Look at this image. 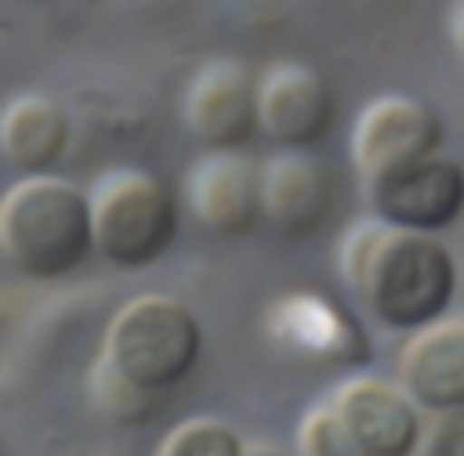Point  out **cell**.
I'll return each mask as SVG.
<instances>
[{"mask_svg":"<svg viewBox=\"0 0 464 456\" xmlns=\"http://www.w3.org/2000/svg\"><path fill=\"white\" fill-rule=\"evenodd\" d=\"M341 275L384 329L417 333L446 318L457 297V261L435 232L381 217L359 221L341 242Z\"/></svg>","mask_w":464,"mask_h":456,"instance_id":"6da1fadb","label":"cell"},{"mask_svg":"<svg viewBox=\"0 0 464 456\" xmlns=\"http://www.w3.org/2000/svg\"><path fill=\"white\" fill-rule=\"evenodd\" d=\"M0 253L33 282L80 271L98 253L91 195L54 174H22L0 199Z\"/></svg>","mask_w":464,"mask_h":456,"instance_id":"7a4b0ae2","label":"cell"},{"mask_svg":"<svg viewBox=\"0 0 464 456\" xmlns=\"http://www.w3.org/2000/svg\"><path fill=\"white\" fill-rule=\"evenodd\" d=\"M203 355V326L188 304L167 293L130 297L105 329V366L149 391H170L185 384Z\"/></svg>","mask_w":464,"mask_h":456,"instance_id":"3957f363","label":"cell"},{"mask_svg":"<svg viewBox=\"0 0 464 456\" xmlns=\"http://www.w3.org/2000/svg\"><path fill=\"white\" fill-rule=\"evenodd\" d=\"M98 257L120 271L156 264L178 239L181 206L167 181L145 170H112L91 192Z\"/></svg>","mask_w":464,"mask_h":456,"instance_id":"277c9868","label":"cell"},{"mask_svg":"<svg viewBox=\"0 0 464 456\" xmlns=\"http://www.w3.org/2000/svg\"><path fill=\"white\" fill-rule=\"evenodd\" d=\"M435 152H442V119L428 101L410 94L370 101L352 127V166L359 185L381 181Z\"/></svg>","mask_w":464,"mask_h":456,"instance_id":"5b68a950","label":"cell"},{"mask_svg":"<svg viewBox=\"0 0 464 456\" xmlns=\"http://www.w3.org/2000/svg\"><path fill=\"white\" fill-rule=\"evenodd\" d=\"M362 199L381 221L442 232L464 214V166L453 156L435 152L381 181H366Z\"/></svg>","mask_w":464,"mask_h":456,"instance_id":"8992f818","label":"cell"},{"mask_svg":"<svg viewBox=\"0 0 464 456\" xmlns=\"http://www.w3.org/2000/svg\"><path fill=\"white\" fill-rule=\"evenodd\" d=\"M185 127L210 152H243L261 134L257 76L228 58L196 69L185 90Z\"/></svg>","mask_w":464,"mask_h":456,"instance_id":"52a82bcc","label":"cell"},{"mask_svg":"<svg viewBox=\"0 0 464 456\" xmlns=\"http://www.w3.org/2000/svg\"><path fill=\"white\" fill-rule=\"evenodd\" d=\"M192 217L218 239H246L265 221L261 163L243 152H203L185 177Z\"/></svg>","mask_w":464,"mask_h":456,"instance_id":"ba28073f","label":"cell"},{"mask_svg":"<svg viewBox=\"0 0 464 456\" xmlns=\"http://www.w3.org/2000/svg\"><path fill=\"white\" fill-rule=\"evenodd\" d=\"M261 134L276 148H315L326 141L337 101L323 72L304 62H272L257 76Z\"/></svg>","mask_w":464,"mask_h":456,"instance_id":"9c48e42d","label":"cell"},{"mask_svg":"<svg viewBox=\"0 0 464 456\" xmlns=\"http://www.w3.org/2000/svg\"><path fill=\"white\" fill-rule=\"evenodd\" d=\"M265 221L286 239L315 235L334 210V174L312 148H279L261 163Z\"/></svg>","mask_w":464,"mask_h":456,"instance_id":"30bf717a","label":"cell"},{"mask_svg":"<svg viewBox=\"0 0 464 456\" xmlns=\"http://www.w3.org/2000/svg\"><path fill=\"white\" fill-rule=\"evenodd\" d=\"M334 409L370 456L420 452V405L402 384L381 376H352L337 387Z\"/></svg>","mask_w":464,"mask_h":456,"instance_id":"8fae6325","label":"cell"},{"mask_svg":"<svg viewBox=\"0 0 464 456\" xmlns=\"http://www.w3.org/2000/svg\"><path fill=\"white\" fill-rule=\"evenodd\" d=\"M399 384L428 413L464 409V318L417 329L399 351Z\"/></svg>","mask_w":464,"mask_h":456,"instance_id":"7c38bea8","label":"cell"},{"mask_svg":"<svg viewBox=\"0 0 464 456\" xmlns=\"http://www.w3.org/2000/svg\"><path fill=\"white\" fill-rule=\"evenodd\" d=\"M69 112L47 94H18L0 119L4 159L18 174H51L69 148Z\"/></svg>","mask_w":464,"mask_h":456,"instance_id":"4fadbf2b","label":"cell"},{"mask_svg":"<svg viewBox=\"0 0 464 456\" xmlns=\"http://www.w3.org/2000/svg\"><path fill=\"white\" fill-rule=\"evenodd\" d=\"M297 456H370L359 438L348 431V423L341 420V413L330 405L312 409L301 420L297 431Z\"/></svg>","mask_w":464,"mask_h":456,"instance_id":"5bb4252c","label":"cell"},{"mask_svg":"<svg viewBox=\"0 0 464 456\" xmlns=\"http://www.w3.org/2000/svg\"><path fill=\"white\" fill-rule=\"evenodd\" d=\"M160 456H246V449L239 434L218 420H185L163 438Z\"/></svg>","mask_w":464,"mask_h":456,"instance_id":"9a60e30c","label":"cell"},{"mask_svg":"<svg viewBox=\"0 0 464 456\" xmlns=\"http://www.w3.org/2000/svg\"><path fill=\"white\" fill-rule=\"evenodd\" d=\"M424 456H464V423H439L424 445Z\"/></svg>","mask_w":464,"mask_h":456,"instance_id":"2e32d148","label":"cell"},{"mask_svg":"<svg viewBox=\"0 0 464 456\" xmlns=\"http://www.w3.org/2000/svg\"><path fill=\"white\" fill-rule=\"evenodd\" d=\"M450 47H453V54L464 69V0H457L453 11H450Z\"/></svg>","mask_w":464,"mask_h":456,"instance_id":"e0dca14e","label":"cell"},{"mask_svg":"<svg viewBox=\"0 0 464 456\" xmlns=\"http://www.w3.org/2000/svg\"><path fill=\"white\" fill-rule=\"evenodd\" d=\"M246 456H279V452H272V449H257V452H246Z\"/></svg>","mask_w":464,"mask_h":456,"instance_id":"ac0fdd59","label":"cell"}]
</instances>
